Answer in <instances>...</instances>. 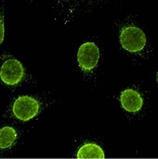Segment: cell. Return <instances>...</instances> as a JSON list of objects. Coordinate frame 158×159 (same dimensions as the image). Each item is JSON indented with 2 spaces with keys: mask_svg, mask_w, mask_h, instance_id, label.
<instances>
[{
  "mask_svg": "<svg viewBox=\"0 0 158 159\" xmlns=\"http://www.w3.org/2000/svg\"><path fill=\"white\" fill-rule=\"evenodd\" d=\"M100 57V50L97 45L92 42H87L82 44L78 49L77 61L82 70L89 72L97 66Z\"/></svg>",
  "mask_w": 158,
  "mask_h": 159,
  "instance_id": "obj_3",
  "label": "cell"
},
{
  "mask_svg": "<svg viewBox=\"0 0 158 159\" xmlns=\"http://www.w3.org/2000/svg\"><path fill=\"white\" fill-rule=\"evenodd\" d=\"M78 159H105L102 149L97 144L86 143L80 147L77 153Z\"/></svg>",
  "mask_w": 158,
  "mask_h": 159,
  "instance_id": "obj_6",
  "label": "cell"
},
{
  "mask_svg": "<svg viewBox=\"0 0 158 159\" xmlns=\"http://www.w3.org/2000/svg\"><path fill=\"white\" fill-rule=\"evenodd\" d=\"M122 47L132 53L142 51L146 45V37L143 31L135 26H124L120 36Z\"/></svg>",
  "mask_w": 158,
  "mask_h": 159,
  "instance_id": "obj_1",
  "label": "cell"
},
{
  "mask_svg": "<svg viewBox=\"0 0 158 159\" xmlns=\"http://www.w3.org/2000/svg\"><path fill=\"white\" fill-rule=\"evenodd\" d=\"M25 75V69L20 61L15 59L6 61L2 65L0 76L2 81L8 86H14L21 81Z\"/></svg>",
  "mask_w": 158,
  "mask_h": 159,
  "instance_id": "obj_4",
  "label": "cell"
},
{
  "mask_svg": "<svg viewBox=\"0 0 158 159\" xmlns=\"http://www.w3.org/2000/svg\"><path fill=\"white\" fill-rule=\"evenodd\" d=\"M39 101L30 96H22L15 101L12 106V112L19 120L27 121L34 118L40 111Z\"/></svg>",
  "mask_w": 158,
  "mask_h": 159,
  "instance_id": "obj_2",
  "label": "cell"
},
{
  "mask_svg": "<svg viewBox=\"0 0 158 159\" xmlns=\"http://www.w3.org/2000/svg\"><path fill=\"white\" fill-rule=\"evenodd\" d=\"M17 134L14 128L5 126L0 130V148L6 149L12 146L17 138Z\"/></svg>",
  "mask_w": 158,
  "mask_h": 159,
  "instance_id": "obj_7",
  "label": "cell"
},
{
  "mask_svg": "<svg viewBox=\"0 0 158 159\" xmlns=\"http://www.w3.org/2000/svg\"><path fill=\"white\" fill-rule=\"evenodd\" d=\"M122 107L127 111L135 113L142 108L144 100L138 91L132 89H125L120 95Z\"/></svg>",
  "mask_w": 158,
  "mask_h": 159,
  "instance_id": "obj_5",
  "label": "cell"
},
{
  "mask_svg": "<svg viewBox=\"0 0 158 159\" xmlns=\"http://www.w3.org/2000/svg\"><path fill=\"white\" fill-rule=\"evenodd\" d=\"M5 34L4 22V19L2 16L1 17V44H2L4 40Z\"/></svg>",
  "mask_w": 158,
  "mask_h": 159,
  "instance_id": "obj_8",
  "label": "cell"
}]
</instances>
